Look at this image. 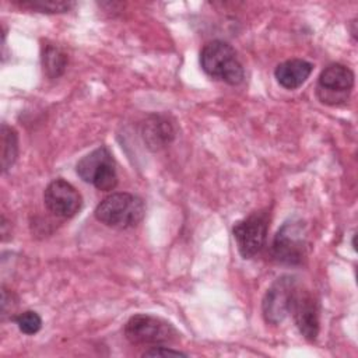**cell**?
<instances>
[{
	"label": "cell",
	"mask_w": 358,
	"mask_h": 358,
	"mask_svg": "<svg viewBox=\"0 0 358 358\" xmlns=\"http://www.w3.org/2000/svg\"><path fill=\"white\" fill-rule=\"evenodd\" d=\"M43 201L52 214L62 218L74 217L83 204L81 194L64 179H55L46 186Z\"/></svg>",
	"instance_id": "9"
},
{
	"label": "cell",
	"mask_w": 358,
	"mask_h": 358,
	"mask_svg": "<svg viewBox=\"0 0 358 358\" xmlns=\"http://www.w3.org/2000/svg\"><path fill=\"white\" fill-rule=\"evenodd\" d=\"M124 337L134 345H165L176 340L175 327L157 316L138 313L124 324Z\"/></svg>",
	"instance_id": "3"
},
{
	"label": "cell",
	"mask_w": 358,
	"mask_h": 358,
	"mask_svg": "<svg viewBox=\"0 0 358 358\" xmlns=\"http://www.w3.org/2000/svg\"><path fill=\"white\" fill-rule=\"evenodd\" d=\"M306 225L301 220H289L282 224L273 239V256L278 263L296 266L306 255Z\"/></svg>",
	"instance_id": "4"
},
{
	"label": "cell",
	"mask_w": 358,
	"mask_h": 358,
	"mask_svg": "<svg viewBox=\"0 0 358 358\" xmlns=\"http://www.w3.org/2000/svg\"><path fill=\"white\" fill-rule=\"evenodd\" d=\"M14 3L20 7L41 13H64L74 6L73 1L63 0H14Z\"/></svg>",
	"instance_id": "15"
},
{
	"label": "cell",
	"mask_w": 358,
	"mask_h": 358,
	"mask_svg": "<svg viewBox=\"0 0 358 358\" xmlns=\"http://www.w3.org/2000/svg\"><path fill=\"white\" fill-rule=\"evenodd\" d=\"M144 214V201L138 196L126 192L109 194L95 208L96 220L116 229H127L138 225Z\"/></svg>",
	"instance_id": "1"
},
{
	"label": "cell",
	"mask_w": 358,
	"mask_h": 358,
	"mask_svg": "<svg viewBox=\"0 0 358 358\" xmlns=\"http://www.w3.org/2000/svg\"><path fill=\"white\" fill-rule=\"evenodd\" d=\"M66 64H67V56L60 48L55 45H46L43 48L42 66L48 77L57 78L59 76H62L66 69Z\"/></svg>",
	"instance_id": "13"
},
{
	"label": "cell",
	"mask_w": 358,
	"mask_h": 358,
	"mask_svg": "<svg viewBox=\"0 0 358 358\" xmlns=\"http://www.w3.org/2000/svg\"><path fill=\"white\" fill-rule=\"evenodd\" d=\"M200 64L207 76L231 85L243 81L245 71L235 49L224 41L208 42L200 53Z\"/></svg>",
	"instance_id": "2"
},
{
	"label": "cell",
	"mask_w": 358,
	"mask_h": 358,
	"mask_svg": "<svg viewBox=\"0 0 358 358\" xmlns=\"http://www.w3.org/2000/svg\"><path fill=\"white\" fill-rule=\"evenodd\" d=\"M313 70V64L302 59H289L275 67L274 76L278 84L287 90L301 87Z\"/></svg>",
	"instance_id": "12"
},
{
	"label": "cell",
	"mask_w": 358,
	"mask_h": 358,
	"mask_svg": "<svg viewBox=\"0 0 358 358\" xmlns=\"http://www.w3.org/2000/svg\"><path fill=\"white\" fill-rule=\"evenodd\" d=\"M166 357V355H176V357H186L185 352L182 351H178V350H172V348H168L165 345H155V347H150V350L144 351L143 352V357Z\"/></svg>",
	"instance_id": "17"
},
{
	"label": "cell",
	"mask_w": 358,
	"mask_h": 358,
	"mask_svg": "<svg viewBox=\"0 0 358 358\" xmlns=\"http://www.w3.org/2000/svg\"><path fill=\"white\" fill-rule=\"evenodd\" d=\"M296 289V281L291 275H282L271 284L262 302V312L267 323L278 324L287 317Z\"/></svg>",
	"instance_id": "8"
},
{
	"label": "cell",
	"mask_w": 358,
	"mask_h": 358,
	"mask_svg": "<svg viewBox=\"0 0 358 358\" xmlns=\"http://www.w3.org/2000/svg\"><path fill=\"white\" fill-rule=\"evenodd\" d=\"M354 87V73L344 64L333 63L324 67L319 76L316 95L327 105H340L348 99Z\"/></svg>",
	"instance_id": "6"
},
{
	"label": "cell",
	"mask_w": 358,
	"mask_h": 358,
	"mask_svg": "<svg viewBox=\"0 0 358 358\" xmlns=\"http://www.w3.org/2000/svg\"><path fill=\"white\" fill-rule=\"evenodd\" d=\"M78 176L98 190L109 192L117 185V175L112 154L106 147H98L77 162Z\"/></svg>",
	"instance_id": "5"
},
{
	"label": "cell",
	"mask_w": 358,
	"mask_h": 358,
	"mask_svg": "<svg viewBox=\"0 0 358 358\" xmlns=\"http://www.w3.org/2000/svg\"><path fill=\"white\" fill-rule=\"evenodd\" d=\"M18 155V137L17 131L7 126L1 124V171L6 172L13 166Z\"/></svg>",
	"instance_id": "14"
},
{
	"label": "cell",
	"mask_w": 358,
	"mask_h": 358,
	"mask_svg": "<svg viewBox=\"0 0 358 358\" xmlns=\"http://www.w3.org/2000/svg\"><path fill=\"white\" fill-rule=\"evenodd\" d=\"M299 333L309 341L316 340L319 334V303L309 291L296 289L291 310Z\"/></svg>",
	"instance_id": "10"
},
{
	"label": "cell",
	"mask_w": 358,
	"mask_h": 358,
	"mask_svg": "<svg viewBox=\"0 0 358 358\" xmlns=\"http://www.w3.org/2000/svg\"><path fill=\"white\" fill-rule=\"evenodd\" d=\"M268 229V215L263 211L252 213L234 225L232 234L243 259L255 257L264 246Z\"/></svg>",
	"instance_id": "7"
},
{
	"label": "cell",
	"mask_w": 358,
	"mask_h": 358,
	"mask_svg": "<svg viewBox=\"0 0 358 358\" xmlns=\"http://www.w3.org/2000/svg\"><path fill=\"white\" fill-rule=\"evenodd\" d=\"M14 322L17 323L18 329H20L24 334H28V336L38 333V331L41 330V327H42V319H41V316H39L36 312H34V310H25V312H22V313L17 315V316L14 317Z\"/></svg>",
	"instance_id": "16"
},
{
	"label": "cell",
	"mask_w": 358,
	"mask_h": 358,
	"mask_svg": "<svg viewBox=\"0 0 358 358\" xmlns=\"http://www.w3.org/2000/svg\"><path fill=\"white\" fill-rule=\"evenodd\" d=\"M141 136L150 150L159 151L175 138V127L168 116L150 115L141 124Z\"/></svg>",
	"instance_id": "11"
}]
</instances>
